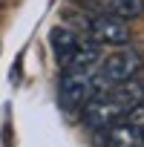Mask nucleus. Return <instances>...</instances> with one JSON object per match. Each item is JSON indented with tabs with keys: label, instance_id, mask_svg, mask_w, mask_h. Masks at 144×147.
I'll list each match as a JSON object with an SVG mask.
<instances>
[{
	"label": "nucleus",
	"instance_id": "f257e3e1",
	"mask_svg": "<svg viewBox=\"0 0 144 147\" xmlns=\"http://www.w3.org/2000/svg\"><path fill=\"white\" fill-rule=\"evenodd\" d=\"M138 69H141V55L135 49H118L112 55H104L98 69H95V75H92V84H95V92H107L112 87H118L121 81L138 75Z\"/></svg>",
	"mask_w": 144,
	"mask_h": 147
},
{
	"label": "nucleus",
	"instance_id": "f03ea898",
	"mask_svg": "<svg viewBox=\"0 0 144 147\" xmlns=\"http://www.w3.org/2000/svg\"><path fill=\"white\" fill-rule=\"evenodd\" d=\"M95 72H84V69H61V81H58V101L66 110H81L92 95H95V84H92Z\"/></svg>",
	"mask_w": 144,
	"mask_h": 147
},
{
	"label": "nucleus",
	"instance_id": "7ed1b4c3",
	"mask_svg": "<svg viewBox=\"0 0 144 147\" xmlns=\"http://www.w3.org/2000/svg\"><path fill=\"white\" fill-rule=\"evenodd\" d=\"M81 118L89 130L104 133L110 124H115L118 118H124V110L110 98V92H95L84 107H81Z\"/></svg>",
	"mask_w": 144,
	"mask_h": 147
},
{
	"label": "nucleus",
	"instance_id": "20e7f679",
	"mask_svg": "<svg viewBox=\"0 0 144 147\" xmlns=\"http://www.w3.org/2000/svg\"><path fill=\"white\" fill-rule=\"evenodd\" d=\"M89 38L101 46H127L130 43V26L124 18L115 15H98L89 20Z\"/></svg>",
	"mask_w": 144,
	"mask_h": 147
},
{
	"label": "nucleus",
	"instance_id": "39448f33",
	"mask_svg": "<svg viewBox=\"0 0 144 147\" xmlns=\"http://www.w3.org/2000/svg\"><path fill=\"white\" fill-rule=\"evenodd\" d=\"M104 147H141V127L133 118H118L104 130Z\"/></svg>",
	"mask_w": 144,
	"mask_h": 147
},
{
	"label": "nucleus",
	"instance_id": "423d86ee",
	"mask_svg": "<svg viewBox=\"0 0 144 147\" xmlns=\"http://www.w3.org/2000/svg\"><path fill=\"white\" fill-rule=\"evenodd\" d=\"M49 43H52V52H55V58H58V63L63 66L72 55H75V49L84 43L72 29H63V26H58V29H52V35H49Z\"/></svg>",
	"mask_w": 144,
	"mask_h": 147
},
{
	"label": "nucleus",
	"instance_id": "0eeeda50",
	"mask_svg": "<svg viewBox=\"0 0 144 147\" xmlns=\"http://www.w3.org/2000/svg\"><path fill=\"white\" fill-rule=\"evenodd\" d=\"M92 3L101 9V15H115L124 20L144 15V0H92Z\"/></svg>",
	"mask_w": 144,
	"mask_h": 147
},
{
	"label": "nucleus",
	"instance_id": "6e6552de",
	"mask_svg": "<svg viewBox=\"0 0 144 147\" xmlns=\"http://www.w3.org/2000/svg\"><path fill=\"white\" fill-rule=\"evenodd\" d=\"M141 147H144V121H141Z\"/></svg>",
	"mask_w": 144,
	"mask_h": 147
}]
</instances>
